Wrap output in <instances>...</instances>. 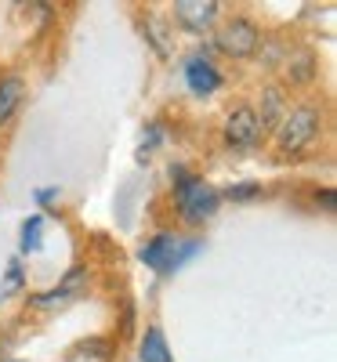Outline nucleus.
<instances>
[{"instance_id":"obj_1","label":"nucleus","mask_w":337,"mask_h":362,"mask_svg":"<svg viewBox=\"0 0 337 362\" xmlns=\"http://www.w3.org/2000/svg\"><path fill=\"white\" fill-rule=\"evenodd\" d=\"M171 185H174V203H178V214L185 225H203L207 218H214L222 196L214 192L203 177H196L185 167H171Z\"/></svg>"},{"instance_id":"obj_2","label":"nucleus","mask_w":337,"mask_h":362,"mask_svg":"<svg viewBox=\"0 0 337 362\" xmlns=\"http://www.w3.org/2000/svg\"><path fill=\"white\" fill-rule=\"evenodd\" d=\"M319 127H323L319 105L301 102V105L287 109V116L280 119V127H275V145H280L283 153H301V148H309L316 141Z\"/></svg>"},{"instance_id":"obj_3","label":"nucleus","mask_w":337,"mask_h":362,"mask_svg":"<svg viewBox=\"0 0 337 362\" xmlns=\"http://www.w3.org/2000/svg\"><path fill=\"white\" fill-rule=\"evenodd\" d=\"M200 247H203L200 239H181V235H174V232H156V235H152L149 243L142 247V261H145L149 268H156V272H174V268L185 264Z\"/></svg>"},{"instance_id":"obj_4","label":"nucleus","mask_w":337,"mask_h":362,"mask_svg":"<svg viewBox=\"0 0 337 362\" xmlns=\"http://www.w3.org/2000/svg\"><path fill=\"white\" fill-rule=\"evenodd\" d=\"M261 29H258V22H251V18H229L218 33H214V47H218L222 54H229V58H254L258 54V47H261Z\"/></svg>"},{"instance_id":"obj_5","label":"nucleus","mask_w":337,"mask_h":362,"mask_svg":"<svg viewBox=\"0 0 337 362\" xmlns=\"http://www.w3.org/2000/svg\"><path fill=\"white\" fill-rule=\"evenodd\" d=\"M258 138H261L258 109L236 105V109L225 116V141H229L232 148H251V145H258Z\"/></svg>"},{"instance_id":"obj_6","label":"nucleus","mask_w":337,"mask_h":362,"mask_svg":"<svg viewBox=\"0 0 337 362\" xmlns=\"http://www.w3.org/2000/svg\"><path fill=\"white\" fill-rule=\"evenodd\" d=\"M218 18V0H178L174 4V22L185 33H207Z\"/></svg>"},{"instance_id":"obj_7","label":"nucleus","mask_w":337,"mask_h":362,"mask_svg":"<svg viewBox=\"0 0 337 362\" xmlns=\"http://www.w3.org/2000/svg\"><path fill=\"white\" fill-rule=\"evenodd\" d=\"M185 83H189L193 95H200V98L203 95H214V90L222 87V73L214 69L207 47L196 51V54H189V62H185Z\"/></svg>"},{"instance_id":"obj_8","label":"nucleus","mask_w":337,"mask_h":362,"mask_svg":"<svg viewBox=\"0 0 337 362\" xmlns=\"http://www.w3.org/2000/svg\"><path fill=\"white\" fill-rule=\"evenodd\" d=\"M84 276H87L84 268L69 272V279H66L62 286H55V290H44V293H33V297H29V308H33V312H51V308H66L69 300L76 297V290H80Z\"/></svg>"},{"instance_id":"obj_9","label":"nucleus","mask_w":337,"mask_h":362,"mask_svg":"<svg viewBox=\"0 0 337 362\" xmlns=\"http://www.w3.org/2000/svg\"><path fill=\"white\" fill-rule=\"evenodd\" d=\"M22 98H25V80H22L18 73L0 76V131H4L11 119H15Z\"/></svg>"},{"instance_id":"obj_10","label":"nucleus","mask_w":337,"mask_h":362,"mask_svg":"<svg viewBox=\"0 0 337 362\" xmlns=\"http://www.w3.org/2000/svg\"><path fill=\"white\" fill-rule=\"evenodd\" d=\"M261 112H258V127L261 131H275L280 127V119L287 116V105H283V90L280 87H265L261 90Z\"/></svg>"},{"instance_id":"obj_11","label":"nucleus","mask_w":337,"mask_h":362,"mask_svg":"<svg viewBox=\"0 0 337 362\" xmlns=\"http://www.w3.org/2000/svg\"><path fill=\"white\" fill-rule=\"evenodd\" d=\"M142 362H174V355H171V348H167V337H164V329L152 322V326H145V337H142Z\"/></svg>"},{"instance_id":"obj_12","label":"nucleus","mask_w":337,"mask_h":362,"mask_svg":"<svg viewBox=\"0 0 337 362\" xmlns=\"http://www.w3.org/2000/svg\"><path fill=\"white\" fill-rule=\"evenodd\" d=\"M287 73H290V80L294 83H312L316 80V73H319V62H316V54L309 51V47H297V51H290V58H287Z\"/></svg>"},{"instance_id":"obj_13","label":"nucleus","mask_w":337,"mask_h":362,"mask_svg":"<svg viewBox=\"0 0 337 362\" xmlns=\"http://www.w3.org/2000/svg\"><path fill=\"white\" fill-rule=\"evenodd\" d=\"M40 235H44V218H40V214L25 218V221H22V250H25V254L40 250V243H44Z\"/></svg>"},{"instance_id":"obj_14","label":"nucleus","mask_w":337,"mask_h":362,"mask_svg":"<svg viewBox=\"0 0 337 362\" xmlns=\"http://www.w3.org/2000/svg\"><path fill=\"white\" fill-rule=\"evenodd\" d=\"M258 196H261L258 181H239V185H229V189H225V199H232V203H251V199H258Z\"/></svg>"},{"instance_id":"obj_15","label":"nucleus","mask_w":337,"mask_h":362,"mask_svg":"<svg viewBox=\"0 0 337 362\" xmlns=\"http://www.w3.org/2000/svg\"><path fill=\"white\" fill-rule=\"evenodd\" d=\"M22 290V264L18 261H8V272H4V283H0V297H11Z\"/></svg>"},{"instance_id":"obj_16","label":"nucleus","mask_w":337,"mask_h":362,"mask_svg":"<svg viewBox=\"0 0 337 362\" xmlns=\"http://www.w3.org/2000/svg\"><path fill=\"white\" fill-rule=\"evenodd\" d=\"M142 29H145V37L152 40V47H156V51L167 58V54H171V47H167V44H164V37H160V22H156V18H145V22H142Z\"/></svg>"},{"instance_id":"obj_17","label":"nucleus","mask_w":337,"mask_h":362,"mask_svg":"<svg viewBox=\"0 0 337 362\" xmlns=\"http://www.w3.org/2000/svg\"><path fill=\"white\" fill-rule=\"evenodd\" d=\"M156 141H160V127H156V124H149V134L142 138V148H152Z\"/></svg>"}]
</instances>
